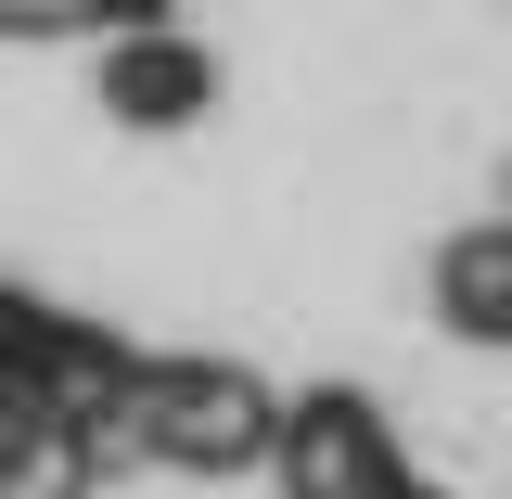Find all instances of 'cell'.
Masks as SVG:
<instances>
[{
  "instance_id": "cell-1",
  "label": "cell",
  "mask_w": 512,
  "mask_h": 499,
  "mask_svg": "<svg viewBox=\"0 0 512 499\" xmlns=\"http://www.w3.org/2000/svg\"><path fill=\"white\" fill-rule=\"evenodd\" d=\"M116 436L167 448V461H244L256 448V397L231 372H141V384H116Z\"/></svg>"
},
{
  "instance_id": "cell-2",
  "label": "cell",
  "mask_w": 512,
  "mask_h": 499,
  "mask_svg": "<svg viewBox=\"0 0 512 499\" xmlns=\"http://www.w3.org/2000/svg\"><path fill=\"white\" fill-rule=\"evenodd\" d=\"M436 308L461 333H512V231H461L436 269Z\"/></svg>"
},
{
  "instance_id": "cell-3",
  "label": "cell",
  "mask_w": 512,
  "mask_h": 499,
  "mask_svg": "<svg viewBox=\"0 0 512 499\" xmlns=\"http://www.w3.org/2000/svg\"><path fill=\"white\" fill-rule=\"evenodd\" d=\"M116 103H128V116L205 103V52H116Z\"/></svg>"
},
{
  "instance_id": "cell-4",
  "label": "cell",
  "mask_w": 512,
  "mask_h": 499,
  "mask_svg": "<svg viewBox=\"0 0 512 499\" xmlns=\"http://www.w3.org/2000/svg\"><path fill=\"white\" fill-rule=\"evenodd\" d=\"M90 0H0V26H77Z\"/></svg>"
}]
</instances>
